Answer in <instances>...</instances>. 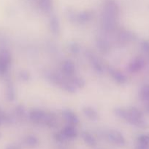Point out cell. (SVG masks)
Returning <instances> with one entry per match:
<instances>
[{
    "mask_svg": "<svg viewBox=\"0 0 149 149\" xmlns=\"http://www.w3.org/2000/svg\"><path fill=\"white\" fill-rule=\"evenodd\" d=\"M117 20L112 17H109L108 15L102 14V19H101V24H102V29L105 31L108 32L112 31L115 30L116 27Z\"/></svg>",
    "mask_w": 149,
    "mask_h": 149,
    "instance_id": "6",
    "label": "cell"
},
{
    "mask_svg": "<svg viewBox=\"0 0 149 149\" xmlns=\"http://www.w3.org/2000/svg\"><path fill=\"white\" fill-rule=\"evenodd\" d=\"M108 72L110 74L111 77H112L114 80L116 81L118 84H125L127 81V78L122 72H121L120 71L117 70L116 68H113L112 66H109L108 68Z\"/></svg>",
    "mask_w": 149,
    "mask_h": 149,
    "instance_id": "8",
    "label": "cell"
},
{
    "mask_svg": "<svg viewBox=\"0 0 149 149\" xmlns=\"http://www.w3.org/2000/svg\"><path fill=\"white\" fill-rule=\"evenodd\" d=\"M45 115L46 113L41 109H33L29 112V117L30 120L34 123H43Z\"/></svg>",
    "mask_w": 149,
    "mask_h": 149,
    "instance_id": "9",
    "label": "cell"
},
{
    "mask_svg": "<svg viewBox=\"0 0 149 149\" xmlns=\"http://www.w3.org/2000/svg\"><path fill=\"white\" fill-rule=\"evenodd\" d=\"M142 49L144 51L145 53L149 55V42L148 41H143L141 43Z\"/></svg>",
    "mask_w": 149,
    "mask_h": 149,
    "instance_id": "34",
    "label": "cell"
},
{
    "mask_svg": "<svg viewBox=\"0 0 149 149\" xmlns=\"http://www.w3.org/2000/svg\"><path fill=\"white\" fill-rule=\"evenodd\" d=\"M44 125H47L49 127H55L57 125V117L53 113H46L45 117L44 119Z\"/></svg>",
    "mask_w": 149,
    "mask_h": 149,
    "instance_id": "19",
    "label": "cell"
},
{
    "mask_svg": "<svg viewBox=\"0 0 149 149\" xmlns=\"http://www.w3.org/2000/svg\"><path fill=\"white\" fill-rule=\"evenodd\" d=\"M60 87H61L63 90H65V91L68 92V93H75L76 90H77V87L72 84V81L68 82V81H64Z\"/></svg>",
    "mask_w": 149,
    "mask_h": 149,
    "instance_id": "24",
    "label": "cell"
},
{
    "mask_svg": "<svg viewBox=\"0 0 149 149\" xmlns=\"http://www.w3.org/2000/svg\"><path fill=\"white\" fill-rule=\"evenodd\" d=\"M83 113L91 121H96L99 118V114H98L97 111L93 108L90 107V106L83 108Z\"/></svg>",
    "mask_w": 149,
    "mask_h": 149,
    "instance_id": "17",
    "label": "cell"
},
{
    "mask_svg": "<svg viewBox=\"0 0 149 149\" xmlns=\"http://www.w3.org/2000/svg\"><path fill=\"white\" fill-rule=\"evenodd\" d=\"M15 113L17 116L20 118H23L26 114V111H25L24 107L21 105H19L15 108Z\"/></svg>",
    "mask_w": 149,
    "mask_h": 149,
    "instance_id": "29",
    "label": "cell"
},
{
    "mask_svg": "<svg viewBox=\"0 0 149 149\" xmlns=\"http://www.w3.org/2000/svg\"><path fill=\"white\" fill-rule=\"evenodd\" d=\"M46 78L48 79L52 84H56V85L61 86V84H62L63 81H64L58 74H54V73L52 72H49L48 74H47Z\"/></svg>",
    "mask_w": 149,
    "mask_h": 149,
    "instance_id": "21",
    "label": "cell"
},
{
    "mask_svg": "<svg viewBox=\"0 0 149 149\" xmlns=\"http://www.w3.org/2000/svg\"><path fill=\"white\" fill-rule=\"evenodd\" d=\"M82 138L84 141V142L91 147L96 146V143H97L94 137L88 132H83L82 133Z\"/></svg>",
    "mask_w": 149,
    "mask_h": 149,
    "instance_id": "20",
    "label": "cell"
},
{
    "mask_svg": "<svg viewBox=\"0 0 149 149\" xmlns=\"http://www.w3.org/2000/svg\"><path fill=\"white\" fill-rule=\"evenodd\" d=\"M128 111L131 113V116L133 117L136 118V119H143V114L142 113V111L140 109H137V108L131 107L129 109H128Z\"/></svg>",
    "mask_w": 149,
    "mask_h": 149,
    "instance_id": "26",
    "label": "cell"
},
{
    "mask_svg": "<svg viewBox=\"0 0 149 149\" xmlns=\"http://www.w3.org/2000/svg\"><path fill=\"white\" fill-rule=\"evenodd\" d=\"M118 38L120 42H121L123 44H127L135 40L137 36H136L135 33L130 31L124 30L120 32Z\"/></svg>",
    "mask_w": 149,
    "mask_h": 149,
    "instance_id": "10",
    "label": "cell"
},
{
    "mask_svg": "<svg viewBox=\"0 0 149 149\" xmlns=\"http://www.w3.org/2000/svg\"><path fill=\"white\" fill-rule=\"evenodd\" d=\"M54 138L56 141L58 143H64L66 141H67V138L64 135V134L61 132V131L58 133H56L54 135Z\"/></svg>",
    "mask_w": 149,
    "mask_h": 149,
    "instance_id": "30",
    "label": "cell"
},
{
    "mask_svg": "<svg viewBox=\"0 0 149 149\" xmlns=\"http://www.w3.org/2000/svg\"><path fill=\"white\" fill-rule=\"evenodd\" d=\"M61 132L64 134L67 140L74 139L77 136V131L74 125H67L61 130Z\"/></svg>",
    "mask_w": 149,
    "mask_h": 149,
    "instance_id": "14",
    "label": "cell"
},
{
    "mask_svg": "<svg viewBox=\"0 0 149 149\" xmlns=\"http://www.w3.org/2000/svg\"><path fill=\"white\" fill-rule=\"evenodd\" d=\"M6 97L9 101H13L15 99L14 85L10 79H7L6 82Z\"/></svg>",
    "mask_w": 149,
    "mask_h": 149,
    "instance_id": "16",
    "label": "cell"
},
{
    "mask_svg": "<svg viewBox=\"0 0 149 149\" xmlns=\"http://www.w3.org/2000/svg\"><path fill=\"white\" fill-rule=\"evenodd\" d=\"M67 17H68V20H70V21H71L72 23H75V22H77V15H76L73 11H72V10H68V11H67Z\"/></svg>",
    "mask_w": 149,
    "mask_h": 149,
    "instance_id": "32",
    "label": "cell"
},
{
    "mask_svg": "<svg viewBox=\"0 0 149 149\" xmlns=\"http://www.w3.org/2000/svg\"><path fill=\"white\" fill-rule=\"evenodd\" d=\"M114 112H115V114L118 117L127 121L128 123L133 125V126L142 128V129H146V128L149 127V123L144 118H143V119H136V118L133 117L131 113L129 112L128 109L116 108V109H115Z\"/></svg>",
    "mask_w": 149,
    "mask_h": 149,
    "instance_id": "1",
    "label": "cell"
},
{
    "mask_svg": "<svg viewBox=\"0 0 149 149\" xmlns=\"http://www.w3.org/2000/svg\"><path fill=\"white\" fill-rule=\"evenodd\" d=\"M50 29L53 32V33L55 35H58L61 31V27H60V23L58 18L56 15H52L50 17L49 20Z\"/></svg>",
    "mask_w": 149,
    "mask_h": 149,
    "instance_id": "15",
    "label": "cell"
},
{
    "mask_svg": "<svg viewBox=\"0 0 149 149\" xmlns=\"http://www.w3.org/2000/svg\"><path fill=\"white\" fill-rule=\"evenodd\" d=\"M145 65V60L142 57H137L129 65V71L131 73H137L144 68Z\"/></svg>",
    "mask_w": 149,
    "mask_h": 149,
    "instance_id": "7",
    "label": "cell"
},
{
    "mask_svg": "<svg viewBox=\"0 0 149 149\" xmlns=\"http://www.w3.org/2000/svg\"><path fill=\"white\" fill-rule=\"evenodd\" d=\"M93 18V14L89 11H83L77 15V22L80 24H85Z\"/></svg>",
    "mask_w": 149,
    "mask_h": 149,
    "instance_id": "18",
    "label": "cell"
},
{
    "mask_svg": "<svg viewBox=\"0 0 149 149\" xmlns=\"http://www.w3.org/2000/svg\"><path fill=\"white\" fill-rule=\"evenodd\" d=\"M107 138L110 142L118 146H124L126 144V140L124 135L117 130H110L108 132Z\"/></svg>",
    "mask_w": 149,
    "mask_h": 149,
    "instance_id": "5",
    "label": "cell"
},
{
    "mask_svg": "<svg viewBox=\"0 0 149 149\" xmlns=\"http://www.w3.org/2000/svg\"><path fill=\"white\" fill-rule=\"evenodd\" d=\"M136 149H149V143L137 142Z\"/></svg>",
    "mask_w": 149,
    "mask_h": 149,
    "instance_id": "35",
    "label": "cell"
},
{
    "mask_svg": "<svg viewBox=\"0 0 149 149\" xmlns=\"http://www.w3.org/2000/svg\"><path fill=\"white\" fill-rule=\"evenodd\" d=\"M62 115L65 120L71 125H77L79 123V119L77 115L70 109H65L62 111Z\"/></svg>",
    "mask_w": 149,
    "mask_h": 149,
    "instance_id": "12",
    "label": "cell"
},
{
    "mask_svg": "<svg viewBox=\"0 0 149 149\" xmlns=\"http://www.w3.org/2000/svg\"><path fill=\"white\" fill-rule=\"evenodd\" d=\"M0 136H1V135H0Z\"/></svg>",
    "mask_w": 149,
    "mask_h": 149,
    "instance_id": "38",
    "label": "cell"
},
{
    "mask_svg": "<svg viewBox=\"0 0 149 149\" xmlns=\"http://www.w3.org/2000/svg\"><path fill=\"white\" fill-rule=\"evenodd\" d=\"M19 77L21 80L24 81H27L30 79V74L28 71H21L20 73H19Z\"/></svg>",
    "mask_w": 149,
    "mask_h": 149,
    "instance_id": "31",
    "label": "cell"
},
{
    "mask_svg": "<svg viewBox=\"0 0 149 149\" xmlns=\"http://www.w3.org/2000/svg\"><path fill=\"white\" fill-rule=\"evenodd\" d=\"M147 111L149 112V103H148L147 105Z\"/></svg>",
    "mask_w": 149,
    "mask_h": 149,
    "instance_id": "37",
    "label": "cell"
},
{
    "mask_svg": "<svg viewBox=\"0 0 149 149\" xmlns=\"http://www.w3.org/2000/svg\"><path fill=\"white\" fill-rule=\"evenodd\" d=\"M137 142L149 143V135H142L137 138Z\"/></svg>",
    "mask_w": 149,
    "mask_h": 149,
    "instance_id": "33",
    "label": "cell"
},
{
    "mask_svg": "<svg viewBox=\"0 0 149 149\" xmlns=\"http://www.w3.org/2000/svg\"><path fill=\"white\" fill-rule=\"evenodd\" d=\"M11 61L12 57L10 52L6 49H0V76L7 74Z\"/></svg>",
    "mask_w": 149,
    "mask_h": 149,
    "instance_id": "2",
    "label": "cell"
},
{
    "mask_svg": "<svg viewBox=\"0 0 149 149\" xmlns=\"http://www.w3.org/2000/svg\"><path fill=\"white\" fill-rule=\"evenodd\" d=\"M102 14L118 20L119 15V8L115 1L112 0H108L105 4Z\"/></svg>",
    "mask_w": 149,
    "mask_h": 149,
    "instance_id": "3",
    "label": "cell"
},
{
    "mask_svg": "<svg viewBox=\"0 0 149 149\" xmlns=\"http://www.w3.org/2000/svg\"><path fill=\"white\" fill-rule=\"evenodd\" d=\"M25 143L29 147H36L39 143V141L37 137L34 136V135H29V136L26 137L25 139Z\"/></svg>",
    "mask_w": 149,
    "mask_h": 149,
    "instance_id": "25",
    "label": "cell"
},
{
    "mask_svg": "<svg viewBox=\"0 0 149 149\" xmlns=\"http://www.w3.org/2000/svg\"><path fill=\"white\" fill-rule=\"evenodd\" d=\"M86 56L93 69L97 74H101L104 72V67L102 65V62L93 52H91V51H87L86 52Z\"/></svg>",
    "mask_w": 149,
    "mask_h": 149,
    "instance_id": "4",
    "label": "cell"
},
{
    "mask_svg": "<svg viewBox=\"0 0 149 149\" xmlns=\"http://www.w3.org/2000/svg\"><path fill=\"white\" fill-rule=\"evenodd\" d=\"M96 45L97 49H99V52L103 54L108 53L110 49V46L109 42L107 39L102 36H98L96 39Z\"/></svg>",
    "mask_w": 149,
    "mask_h": 149,
    "instance_id": "11",
    "label": "cell"
},
{
    "mask_svg": "<svg viewBox=\"0 0 149 149\" xmlns=\"http://www.w3.org/2000/svg\"><path fill=\"white\" fill-rule=\"evenodd\" d=\"M61 68H62L63 73L68 77H71L75 72V65L74 63L70 60L64 61L62 63Z\"/></svg>",
    "mask_w": 149,
    "mask_h": 149,
    "instance_id": "13",
    "label": "cell"
},
{
    "mask_svg": "<svg viewBox=\"0 0 149 149\" xmlns=\"http://www.w3.org/2000/svg\"><path fill=\"white\" fill-rule=\"evenodd\" d=\"M40 8L45 13H50L52 10L51 0H39Z\"/></svg>",
    "mask_w": 149,
    "mask_h": 149,
    "instance_id": "22",
    "label": "cell"
},
{
    "mask_svg": "<svg viewBox=\"0 0 149 149\" xmlns=\"http://www.w3.org/2000/svg\"><path fill=\"white\" fill-rule=\"evenodd\" d=\"M72 82L77 88H83L86 84V81L80 77H74L72 79Z\"/></svg>",
    "mask_w": 149,
    "mask_h": 149,
    "instance_id": "27",
    "label": "cell"
},
{
    "mask_svg": "<svg viewBox=\"0 0 149 149\" xmlns=\"http://www.w3.org/2000/svg\"><path fill=\"white\" fill-rule=\"evenodd\" d=\"M5 149H20V148L16 145H9Z\"/></svg>",
    "mask_w": 149,
    "mask_h": 149,
    "instance_id": "36",
    "label": "cell"
},
{
    "mask_svg": "<svg viewBox=\"0 0 149 149\" xmlns=\"http://www.w3.org/2000/svg\"><path fill=\"white\" fill-rule=\"evenodd\" d=\"M69 48H70V52L72 54H74V55L80 52V45L77 43H76V42H72L70 45V46H69Z\"/></svg>",
    "mask_w": 149,
    "mask_h": 149,
    "instance_id": "28",
    "label": "cell"
},
{
    "mask_svg": "<svg viewBox=\"0 0 149 149\" xmlns=\"http://www.w3.org/2000/svg\"><path fill=\"white\" fill-rule=\"evenodd\" d=\"M140 97L142 100L149 103V84L142 87L140 92Z\"/></svg>",
    "mask_w": 149,
    "mask_h": 149,
    "instance_id": "23",
    "label": "cell"
}]
</instances>
